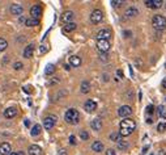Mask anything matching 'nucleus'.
<instances>
[{
	"label": "nucleus",
	"instance_id": "obj_20",
	"mask_svg": "<svg viewBox=\"0 0 166 155\" xmlns=\"http://www.w3.org/2000/svg\"><path fill=\"white\" fill-rule=\"evenodd\" d=\"M69 65L72 66V67H80L81 65V58L77 55H72L69 57Z\"/></svg>",
	"mask_w": 166,
	"mask_h": 155
},
{
	"label": "nucleus",
	"instance_id": "obj_12",
	"mask_svg": "<svg viewBox=\"0 0 166 155\" xmlns=\"http://www.w3.org/2000/svg\"><path fill=\"white\" fill-rule=\"evenodd\" d=\"M111 37V32L109 29H101L99 32L97 33V41L98 39H107Z\"/></svg>",
	"mask_w": 166,
	"mask_h": 155
},
{
	"label": "nucleus",
	"instance_id": "obj_25",
	"mask_svg": "<svg viewBox=\"0 0 166 155\" xmlns=\"http://www.w3.org/2000/svg\"><path fill=\"white\" fill-rule=\"evenodd\" d=\"M157 112H158V116L161 120H166V109L162 107V105H160L158 109H157Z\"/></svg>",
	"mask_w": 166,
	"mask_h": 155
},
{
	"label": "nucleus",
	"instance_id": "obj_23",
	"mask_svg": "<svg viewBox=\"0 0 166 155\" xmlns=\"http://www.w3.org/2000/svg\"><path fill=\"white\" fill-rule=\"evenodd\" d=\"M76 24L75 23H69V24H65L64 25V28H63V32L64 33H71V32H73L75 29H76Z\"/></svg>",
	"mask_w": 166,
	"mask_h": 155
},
{
	"label": "nucleus",
	"instance_id": "obj_27",
	"mask_svg": "<svg viewBox=\"0 0 166 155\" xmlns=\"http://www.w3.org/2000/svg\"><path fill=\"white\" fill-rule=\"evenodd\" d=\"M128 143L126 141H119L118 142V150H122V151H126L128 148Z\"/></svg>",
	"mask_w": 166,
	"mask_h": 155
},
{
	"label": "nucleus",
	"instance_id": "obj_15",
	"mask_svg": "<svg viewBox=\"0 0 166 155\" xmlns=\"http://www.w3.org/2000/svg\"><path fill=\"white\" fill-rule=\"evenodd\" d=\"M73 17H75V15H73V12L72 11H67V12H64L63 13V16H62V20L64 21L65 24H69V23H73Z\"/></svg>",
	"mask_w": 166,
	"mask_h": 155
},
{
	"label": "nucleus",
	"instance_id": "obj_50",
	"mask_svg": "<svg viewBox=\"0 0 166 155\" xmlns=\"http://www.w3.org/2000/svg\"><path fill=\"white\" fill-rule=\"evenodd\" d=\"M165 5H166V3H165Z\"/></svg>",
	"mask_w": 166,
	"mask_h": 155
},
{
	"label": "nucleus",
	"instance_id": "obj_17",
	"mask_svg": "<svg viewBox=\"0 0 166 155\" xmlns=\"http://www.w3.org/2000/svg\"><path fill=\"white\" fill-rule=\"evenodd\" d=\"M16 116H17V109L16 108L11 107V108H7L4 111V117L5 118H13V117H16Z\"/></svg>",
	"mask_w": 166,
	"mask_h": 155
},
{
	"label": "nucleus",
	"instance_id": "obj_5",
	"mask_svg": "<svg viewBox=\"0 0 166 155\" xmlns=\"http://www.w3.org/2000/svg\"><path fill=\"white\" fill-rule=\"evenodd\" d=\"M55 124H56V117L55 116H47V117H45V120H43V127L46 130H51L54 126H55Z\"/></svg>",
	"mask_w": 166,
	"mask_h": 155
},
{
	"label": "nucleus",
	"instance_id": "obj_47",
	"mask_svg": "<svg viewBox=\"0 0 166 155\" xmlns=\"http://www.w3.org/2000/svg\"><path fill=\"white\" fill-rule=\"evenodd\" d=\"M147 150H148V146H147V147H144V148H143V154H145V153H147Z\"/></svg>",
	"mask_w": 166,
	"mask_h": 155
},
{
	"label": "nucleus",
	"instance_id": "obj_24",
	"mask_svg": "<svg viewBox=\"0 0 166 155\" xmlns=\"http://www.w3.org/2000/svg\"><path fill=\"white\" fill-rule=\"evenodd\" d=\"M81 92H83V93H88L89 92V91H90V83H89V82H83V83H81Z\"/></svg>",
	"mask_w": 166,
	"mask_h": 155
},
{
	"label": "nucleus",
	"instance_id": "obj_37",
	"mask_svg": "<svg viewBox=\"0 0 166 155\" xmlns=\"http://www.w3.org/2000/svg\"><path fill=\"white\" fill-rule=\"evenodd\" d=\"M106 155H116V153L113 148H109V150H106Z\"/></svg>",
	"mask_w": 166,
	"mask_h": 155
},
{
	"label": "nucleus",
	"instance_id": "obj_28",
	"mask_svg": "<svg viewBox=\"0 0 166 155\" xmlns=\"http://www.w3.org/2000/svg\"><path fill=\"white\" fill-rule=\"evenodd\" d=\"M120 138H122V137H120V134H119V133H111V134H110V141L116 142V143H118V142H119V141H122V139H120Z\"/></svg>",
	"mask_w": 166,
	"mask_h": 155
},
{
	"label": "nucleus",
	"instance_id": "obj_45",
	"mask_svg": "<svg viewBox=\"0 0 166 155\" xmlns=\"http://www.w3.org/2000/svg\"><path fill=\"white\" fill-rule=\"evenodd\" d=\"M162 87H164L165 90H166V78L164 79V80H162Z\"/></svg>",
	"mask_w": 166,
	"mask_h": 155
},
{
	"label": "nucleus",
	"instance_id": "obj_2",
	"mask_svg": "<svg viewBox=\"0 0 166 155\" xmlns=\"http://www.w3.org/2000/svg\"><path fill=\"white\" fill-rule=\"evenodd\" d=\"M64 120L69 125H76L80 121V113H78L77 109H68L64 114Z\"/></svg>",
	"mask_w": 166,
	"mask_h": 155
},
{
	"label": "nucleus",
	"instance_id": "obj_1",
	"mask_svg": "<svg viewBox=\"0 0 166 155\" xmlns=\"http://www.w3.org/2000/svg\"><path fill=\"white\" fill-rule=\"evenodd\" d=\"M120 130H119V134L120 137H128L132 134V132H134L135 129H136V122H135V120H132V118H126V120H123L122 122H120Z\"/></svg>",
	"mask_w": 166,
	"mask_h": 155
},
{
	"label": "nucleus",
	"instance_id": "obj_35",
	"mask_svg": "<svg viewBox=\"0 0 166 155\" xmlns=\"http://www.w3.org/2000/svg\"><path fill=\"white\" fill-rule=\"evenodd\" d=\"M22 67H24V66H22V63H21V62H16V63L13 65V68H14V70H21Z\"/></svg>",
	"mask_w": 166,
	"mask_h": 155
},
{
	"label": "nucleus",
	"instance_id": "obj_40",
	"mask_svg": "<svg viewBox=\"0 0 166 155\" xmlns=\"http://www.w3.org/2000/svg\"><path fill=\"white\" fill-rule=\"evenodd\" d=\"M47 50H49V47H47L46 45H42L41 46V53H46Z\"/></svg>",
	"mask_w": 166,
	"mask_h": 155
},
{
	"label": "nucleus",
	"instance_id": "obj_33",
	"mask_svg": "<svg viewBox=\"0 0 166 155\" xmlns=\"http://www.w3.org/2000/svg\"><path fill=\"white\" fill-rule=\"evenodd\" d=\"M155 112H156V108L153 107V105H148V107H147V114H148V116L153 114Z\"/></svg>",
	"mask_w": 166,
	"mask_h": 155
},
{
	"label": "nucleus",
	"instance_id": "obj_9",
	"mask_svg": "<svg viewBox=\"0 0 166 155\" xmlns=\"http://www.w3.org/2000/svg\"><path fill=\"white\" fill-rule=\"evenodd\" d=\"M131 113H132V108L129 105H122V107L118 109V114L120 117H128Z\"/></svg>",
	"mask_w": 166,
	"mask_h": 155
},
{
	"label": "nucleus",
	"instance_id": "obj_3",
	"mask_svg": "<svg viewBox=\"0 0 166 155\" xmlns=\"http://www.w3.org/2000/svg\"><path fill=\"white\" fill-rule=\"evenodd\" d=\"M152 25L156 30H164L166 28V19L162 15H156L152 19Z\"/></svg>",
	"mask_w": 166,
	"mask_h": 155
},
{
	"label": "nucleus",
	"instance_id": "obj_22",
	"mask_svg": "<svg viewBox=\"0 0 166 155\" xmlns=\"http://www.w3.org/2000/svg\"><path fill=\"white\" fill-rule=\"evenodd\" d=\"M41 132H42V126L39 125V124H35V125L32 127V130H30V134L33 137H37L41 134Z\"/></svg>",
	"mask_w": 166,
	"mask_h": 155
},
{
	"label": "nucleus",
	"instance_id": "obj_43",
	"mask_svg": "<svg viewBox=\"0 0 166 155\" xmlns=\"http://www.w3.org/2000/svg\"><path fill=\"white\" fill-rule=\"evenodd\" d=\"M59 155H67V153H65V150H59Z\"/></svg>",
	"mask_w": 166,
	"mask_h": 155
},
{
	"label": "nucleus",
	"instance_id": "obj_38",
	"mask_svg": "<svg viewBox=\"0 0 166 155\" xmlns=\"http://www.w3.org/2000/svg\"><path fill=\"white\" fill-rule=\"evenodd\" d=\"M9 155H25V153L24 151H12Z\"/></svg>",
	"mask_w": 166,
	"mask_h": 155
},
{
	"label": "nucleus",
	"instance_id": "obj_34",
	"mask_svg": "<svg viewBox=\"0 0 166 155\" xmlns=\"http://www.w3.org/2000/svg\"><path fill=\"white\" fill-rule=\"evenodd\" d=\"M110 4L113 5V7H119V5L122 4V1H120V0H111Z\"/></svg>",
	"mask_w": 166,
	"mask_h": 155
},
{
	"label": "nucleus",
	"instance_id": "obj_42",
	"mask_svg": "<svg viewBox=\"0 0 166 155\" xmlns=\"http://www.w3.org/2000/svg\"><path fill=\"white\" fill-rule=\"evenodd\" d=\"M147 124H149V125H150V124H153V118L150 117V116L147 117Z\"/></svg>",
	"mask_w": 166,
	"mask_h": 155
},
{
	"label": "nucleus",
	"instance_id": "obj_11",
	"mask_svg": "<svg viewBox=\"0 0 166 155\" xmlns=\"http://www.w3.org/2000/svg\"><path fill=\"white\" fill-rule=\"evenodd\" d=\"M12 153V147L8 142L0 143V155H9Z\"/></svg>",
	"mask_w": 166,
	"mask_h": 155
},
{
	"label": "nucleus",
	"instance_id": "obj_46",
	"mask_svg": "<svg viewBox=\"0 0 166 155\" xmlns=\"http://www.w3.org/2000/svg\"><path fill=\"white\" fill-rule=\"evenodd\" d=\"M25 126H30V121L29 120H25Z\"/></svg>",
	"mask_w": 166,
	"mask_h": 155
},
{
	"label": "nucleus",
	"instance_id": "obj_41",
	"mask_svg": "<svg viewBox=\"0 0 166 155\" xmlns=\"http://www.w3.org/2000/svg\"><path fill=\"white\" fill-rule=\"evenodd\" d=\"M123 34H124V37H126V38H128V37H129V36H131V34H132V33H131V32H129V30H126V32H123Z\"/></svg>",
	"mask_w": 166,
	"mask_h": 155
},
{
	"label": "nucleus",
	"instance_id": "obj_6",
	"mask_svg": "<svg viewBox=\"0 0 166 155\" xmlns=\"http://www.w3.org/2000/svg\"><path fill=\"white\" fill-rule=\"evenodd\" d=\"M103 19V13L101 12V9H94L90 15V21L93 24H99Z\"/></svg>",
	"mask_w": 166,
	"mask_h": 155
},
{
	"label": "nucleus",
	"instance_id": "obj_39",
	"mask_svg": "<svg viewBox=\"0 0 166 155\" xmlns=\"http://www.w3.org/2000/svg\"><path fill=\"white\" fill-rule=\"evenodd\" d=\"M116 75H118V78H120V79H123V76H124L122 70H116Z\"/></svg>",
	"mask_w": 166,
	"mask_h": 155
},
{
	"label": "nucleus",
	"instance_id": "obj_8",
	"mask_svg": "<svg viewBox=\"0 0 166 155\" xmlns=\"http://www.w3.org/2000/svg\"><path fill=\"white\" fill-rule=\"evenodd\" d=\"M84 109H85L86 112H89V113H93V112L97 109V103L94 101V100H86L85 104H84Z\"/></svg>",
	"mask_w": 166,
	"mask_h": 155
},
{
	"label": "nucleus",
	"instance_id": "obj_19",
	"mask_svg": "<svg viewBox=\"0 0 166 155\" xmlns=\"http://www.w3.org/2000/svg\"><path fill=\"white\" fill-rule=\"evenodd\" d=\"M103 143H102L101 141H94L92 143V150L94 151V153H101V151H103Z\"/></svg>",
	"mask_w": 166,
	"mask_h": 155
},
{
	"label": "nucleus",
	"instance_id": "obj_49",
	"mask_svg": "<svg viewBox=\"0 0 166 155\" xmlns=\"http://www.w3.org/2000/svg\"><path fill=\"white\" fill-rule=\"evenodd\" d=\"M150 155H153V154H150Z\"/></svg>",
	"mask_w": 166,
	"mask_h": 155
},
{
	"label": "nucleus",
	"instance_id": "obj_44",
	"mask_svg": "<svg viewBox=\"0 0 166 155\" xmlns=\"http://www.w3.org/2000/svg\"><path fill=\"white\" fill-rule=\"evenodd\" d=\"M160 155H166V150L161 148V150H160Z\"/></svg>",
	"mask_w": 166,
	"mask_h": 155
},
{
	"label": "nucleus",
	"instance_id": "obj_16",
	"mask_svg": "<svg viewBox=\"0 0 166 155\" xmlns=\"http://www.w3.org/2000/svg\"><path fill=\"white\" fill-rule=\"evenodd\" d=\"M28 153H29V155H42V154H43V153H42V148L39 147L38 145H32L29 147Z\"/></svg>",
	"mask_w": 166,
	"mask_h": 155
},
{
	"label": "nucleus",
	"instance_id": "obj_21",
	"mask_svg": "<svg viewBox=\"0 0 166 155\" xmlns=\"http://www.w3.org/2000/svg\"><path fill=\"white\" fill-rule=\"evenodd\" d=\"M90 127H92L93 130H96V132H98L102 127V121L99 120V118H94V120L90 122Z\"/></svg>",
	"mask_w": 166,
	"mask_h": 155
},
{
	"label": "nucleus",
	"instance_id": "obj_18",
	"mask_svg": "<svg viewBox=\"0 0 166 155\" xmlns=\"http://www.w3.org/2000/svg\"><path fill=\"white\" fill-rule=\"evenodd\" d=\"M139 15V9L136 7H128L127 9H126V16L128 17V19H131V17H136Z\"/></svg>",
	"mask_w": 166,
	"mask_h": 155
},
{
	"label": "nucleus",
	"instance_id": "obj_10",
	"mask_svg": "<svg viewBox=\"0 0 166 155\" xmlns=\"http://www.w3.org/2000/svg\"><path fill=\"white\" fill-rule=\"evenodd\" d=\"M144 3H145V5L148 8H153V9L161 8L162 4H164V1H162V0H147V1H144Z\"/></svg>",
	"mask_w": 166,
	"mask_h": 155
},
{
	"label": "nucleus",
	"instance_id": "obj_29",
	"mask_svg": "<svg viewBox=\"0 0 166 155\" xmlns=\"http://www.w3.org/2000/svg\"><path fill=\"white\" fill-rule=\"evenodd\" d=\"M38 24H39V21L35 19H26V21H25L26 26H35V25H38Z\"/></svg>",
	"mask_w": 166,
	"mask_h": 155
},
{
	"label": "nucleus",
	"instance_id": "obj_48",
	"mask_svg": "<svg viewBox=\"0 0 166 155\" xmlns=\"http://www.w3.org/2000/svg\"><path fill=\"white\" fill-rule=\"evenodd\" d=\"M165 101H166V97H165Z\"/></svg>",
	"mask_w": 166,
	"mask_h": 155
},
{
	"label": "nucleus",
	"instance_id": "obj_7",
	"mask_svg": "<svg viewBox=\"0 0 166 155\" xmlns=\"http://www.w3.org/2000/svg\"><path fill=\"white\" fill-rule=\"evenodd\" d=\"M30 15H32V19L38 20V19H39V16L42 15V7H41L39 4L33 5V7L30 8Z\"/></svg>",
	"mask_w": 166,
	"mask_h": 155
},
{
	"label": "nucleus",
	"instance_id": "obj_13",
	"mask_svg": "<svg viewBox=\"0 0 166 155\" xmlns=\"http://www.w3.org/2000/svg\"><path fill=\"white\" fill-rule=\"evenodd\" d=\"M22 12H24L22 5H20V4H12V5H11V13H12V15L21 16V15H22Z\"/></svg>",
	"mask_w": 166,
	"mask_h": 155
},
{
	"label": "nucleus",
	"instance_id": "obj_26",
	"mask_svg": "<svg viewBox=\"0 0 166 155\" xmlns=\"http://www.w3.org/2000/svg\"><path fill=\"white\" fill-rule=\"evenodd\" d=\"M54 72H55V66L51 65V63H50V65H47L46 68H45V74H46V75H52Z\"/></svg>",
	"mask_w": 166,
	"mask_h": 155
},
{
	"label": "nucleus",
	"instance_id": "obj_30",
	"mask_svg": "<svg viewBox=\"0 0 166 155\" xmlns=\"http://www.w3.org/2000/svg\"><path fill=\"white\" fill-rule=\"evenodd\" d=\"M7 47H8V42H7V39L0 38V51H4Z\"/></svg>",
	"mask_w": 166,
	"mask_h": 155
},
{
	"label": "nucleus",
	"instance_id": "obj_4",
	"mask_svg": "<svg viewBox=\"0 0 166 155\" xmlns=\"http://www.w3.org/2000/svg\"><path fill=\"white\" fill-rule=\"evenodd\" d=\"M110 42L107 39H98L97 41V49L99 53H107L110 50Z\"/></svg>",
	"mask_w": 166,
	"mask_h": 155
},
{
	"label": "nucleus",
	"instance_id": "obj_14",
	"mask_svg": "<svg viewBox=\"0 0 166 155\" xmlns=\"http://www.w3.org/2000/svg\"><path fill=\"white\" fill-rule=\"evenodd\" d=\"M33 54H34V45L30 44V45H28V46L24 49V57H25L26 59H29V58H32L33 57Z\"/></svg>",
	"mask_w": 166,
	"mask_h": 155
},
{
	"label": "nucleus",
	"instance_id": "obj_31",
	"mask_svg": "<svg viewBox=\"0 0 166 155\" xmlns=\"http://www.w3.org/2000/svg\"><path fill=\"white\" fill-rule=\"evenodd\" d=\"M157 130H158L160 133H164L166 130V122L165 121H162V122H160L158 125H157Z\"/></svg>",
	"mask_w": 166,
	"mask_h": 155
},
{
	"label": "nucleus",
	"instance_id": "obj_32",
	"mask_svg": "<svg viewBox=\"0 0 166 155\" xmlns=\"http://www.w3.org/2000/svg\"><path fill=\"white\" fill-rule=\"evenodd\" d=\"M80 138L83 139V141H88V139H89L88 132H85V130H81V132H80Z\"/></svg>",
	"mask_w": 166,
	"mask_h": 155
},
{
	"label": "nucleus",
	"instance_id": "obj_36",
	"mask_svg": "<svg viewBox=\"0 0 166 155\" xmlns=\"http://www.w3.org/2000/svg\"><path fill=\"white\" fill-rule=\"evenodd\" d=\"M69 143H71V145H76V137H75V135H69Z\"/></svg>",
	"mask_w": 166,
	"mask_h": 155
}]
</instances>
